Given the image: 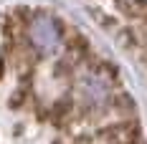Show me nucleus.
Masks as SVG:
<instances>
[{
	"label": "nucleus",
	"mask_w": 147,
	"mask_h": 144,
	"mask_svg": "<svg viewBox=\"0 0 147 144\" xmlns=\"http://www.w3.org/2000/svg\"><path fill=\"white\" fill-rule=\"evenodd\" d=\"M26 41L38 53H53L63 41V25L51 13H33L26 25Z\"/></svg>",
	"instance_id": "1"
},
{
	"label": "nucleus",
	"mask_w": 147,
	"mask_h": 144,
	"mask_svg": "<svg viewBox=\"0 0 147 144\" xmlns=\"http://www.w3.org/2000/svg\"><path fill=\"white\" fill-rule=\"evenodd\" d=\"M104 142L107 144H140L142 142V129L134 119H119L112 127L104 129Z\"/></svg>",
	"instance_id": "2"
}]
</instances>
